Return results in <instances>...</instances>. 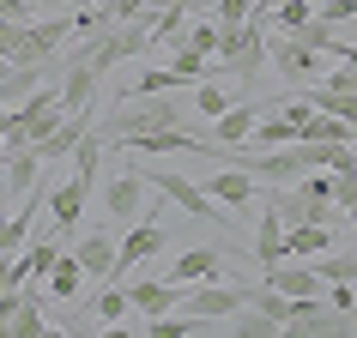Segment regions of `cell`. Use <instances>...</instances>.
Returning <instances> with one entry per match:
<instances>
[{
  "instance_id": "obj_1",
  "label": "cell",
  "mask_w": 357,
  "mask_h": 338,
  "mask_svg": "<svg viewBox=\"0 0 357 338\" xmlns=\"http://www.w3.org/2000/svg\"><path fill=\"white\" fill-rule=\"evenodd\" d=\"M91 121H97V139H115V145H128L133 133L188 127V103H169V91H164V103H151V97H128L121 109H109V115H91Z\"/></svg>"
},
{
  "instance_id": "obj_2",
  "label": "cell",
  "mask_w": 357,
  "mask_h": 338,
  "mask_svg": "<svg viewBox=\"0 0 357 338\" xmlns=\"http://www.w3.org/2000/svg\"><path fill=\"white\" fill-rule=\"evenodd\" d=\"M79 55L91 61V73L103 79V73H115L121 61L151 55V24H146V19H128V24H97L91 37L79 42Z\"/></svg>"
},
{
  "instance_id": "obj_3",
  "label": "cell",
  "mask_w": 357,
  "mask_h": 338,
  "mask_svg": "<svg viewBox=\"0 0 357 338\" xmlns=\"http://www.w3.org/2000/svg\"><path fill=\"white\" fill-rule=\"evenodd\" d=\"M266 61L291 85H321V73H327V55L309 37H297V31H266Z\"/></svg>"
},
{
  "instance_id": "obj_4",
  "label": "cell",
  "mask_w": 357,
  "mask_h": 338,
  "mask_svg": "<svg viewBox=\"0 0 357 338\" xmlns=\"http://www.w3.org/2000/svg\"><path fill=\"white\" fill-rule=\"evenodd\" d=\"M146 175L151 193H164V200H176V206L188 211V218H212V224H225V211H218V200H212L194 175H176V169H139Z\"/></svg>"
},
{
  "instance_id": "obj_5",
  "label": "cell",
  "mask_w": 357,
  "mask_h": 338,
  "mask_svg": "<svg viewBox=\"0 0 357 338\" xmlns=\"http://www.w3.org/2000/svg\"><path fill=\"white\" fill-rule=\"evenodd\" d=\"M91 188H97L91 169H73L61 188H43V193H37L43 206H49V224H55L61 236H73V224H79V211H85V200H91Z\"/></svg>"
},
{
  "instance_id": "obj_6",
  "label": "cell",
  "mask_w": 357,
  "mask_h": 338,
  "mask_svg": "<svg viewBox=\"0 0 357 338\" xmlns=\"http://www.w3.org/2000/svg\"><path fill=\"white\" fill-rule=\"evenodd\" d=\"M200 188H206V193H212V200H218V206H225V211H236V218H243V211L255 206V200H261V182H255L248 169H236V163L212 169L206 182H200Z\"/></svg>"
},
{
  "instance_id": "obj_7",
  "label": "cell",
  "mask_w": 357,
  "mask_h": 338,
  "mask_svg": "<svg viewBox=\"0 0 357 338\" xmlns=\"http://www.w3.org/2000/svg\"><path fill=\"white\" fill-rule=\"evenodd\" d=\"M146 175L139 169H121V175H109L103 182V211H109V224H133L139 211H146Z\"/></svg>"
},
{
  "instance_id": "obj_8",
  "label": "cell",
  "mask_w": 357,
  "mask_h": 338,
  "mask_svg": "<svg viewBox=\"0 0 357 338\" xmlns=\"http://www.w3.org/2000/svg\"><path fill=\"white\" fill-rule=\"evenodd\" d=\"M273 109V103H255V97H236L225 115H212V139L206 145H243L248 133H255V121Z\"/></svg>"
},
{
  "instance_id": "obj_9",
  "label": "cell",
  "mask_w": 357,
  "mask_h": 338,
  "mask_svg": "<svg viewBox=\"0 0 357 338\" xmlns=\"http://www.w3.org/2000/svg\"><path fill=\"white\" fill-rule=\"evenodd\" d=\"M261 272H266V290H279V296H327V284L315 278L309 260H273Z\"/></svg>"
},
{
  "instance_id": "obj_10",
  "label": "cell",
  "mask_w": 357,
  "mask_h": 338,
  "mask_svg": "<svg viewBox=\"0 0 357 338\" xmlns=\"http://www.w3.org/2000/svg\"><path fill=\"white\" fill-rule=\"evenodd\" d=\"M73 260H79L85 278H103V284H109V278H115V242H109V230L79 236V242H73Z\"/></svg>"
},
{
  "instance_id": "obj_11",
  "label": "cell",
  "mask_w": 357,
  "mask_h": 338,
  "mask_svg": "<svg viewBox=\"0 0 357 338\" xmlns=\"http://www.w3.org/2000/svg\"><path fill=\"white\" fill-rule=\"evenodd\" d=\"M225 272V248H188V254H176V266H169V284H200V278H218Z\"/></svg>"
},
{
  "instance_id": "obj_12",
  "label": "cell",
  "mask_w": 357,
  "mask_h": 338,
  "mask_svg": "<svg viewBox=\"0 0 357 338\" xmlns=\"http://www.w3.org/2000/svg\"><path fill=\"white\" fill-rule=\"evenodd\" d=\"M333 248V224H291L284 230V260H315Z\"/></svg>"
},
{
  "instance_id": "obj_13",
  "label": "cell",
  "mask_w": 357,
  "mask_h": 338,
  "mask_svg": "<svg viewBox=\"0 0 357 338\" xmlns=\"http://www.w3.org/2000/svg\"><path fill=\"white\" fill-rule=\"evenodd\" d=\"M128 308H133V314H169V308H176V284H169V278L128 284Z\"/></svg>"
},
{
  "instance_id": "obj_14",
  "label": "cell",
  "mask_w": 357,
  "mask_h": 338,
  "mask_svg": "<svg viewBox=\"0 0 357 338\" xmlns=\"http://www.w3.org/2000/svg\"><path fill=\"white\" fill-rule=\"evenodd\" d=\"M218 326H225V332H236V338H273V332H284L279 320L266 314V308H255V302H243V308H236V314H225Z\"/></svg>"
},
{
  "instance_id": "obj_15",
  "label": "cell",
  "mask_w": 357,
  "mask_h": 338,
  "mask_svg": "<svg viewBox=\"0 0 357 338\" xmlns=\"http://www.w3.org/2000/svg\"><path fill=\"white\" fill-rule=\"evenodd\" d=\"M261 266H273V260H284V224H279V211L273 206H261V230H255V248H248Z\"/></svg>"
},
{
  "instance_id": "obj_16",
  "label": "cell",
  "mask_w": 357,
  "mask_h": 338,
  "mask_svg": "<svg viewBox=\"0 0 357 338\" xmlns=\"http://www.w3.org/2000/svg\"><path fill=\"white\" fill-rule=\"evenodd\" d=\"M43 332H49L43 296H19L13 302V320H6V338H43Z\"/></svg>"
},
{
  "instance_id": "obj_17",
  "label": "cell",
  "mask_w": 357,
  "mask_h": 338,
  "mask_svg": "<svg viewBox=\"0 0 357 338\" xmlns=\"http://www.w3.org/2000/svg\"><path fill=\"white\" fill-rule=\"evenodd\" d=\"M79 284H85V272H79L73 248H61V260L49 266V278H43V290H49V296H61V302H73V296H79Z\"/></svg>"
},
{
  "instance_id": "obj_18",
  "label": "cell",
  "mask_w": 357,
  "mask_h": 338,
  "mask_svg": "<svg viewBox=\"0 0 357 338\" xmlns=\"http://www.w3.org/2000/svg\"><path fill=\"white\" fill-rule=\"evenodd\" d=\"M182 85H188V79L176 73L169 61H158V67H146V73L133 79V91H128V97H164V91H182Z\"/></svg>"
},
{
  "instance_id": "obj_19",
  "label": "cell",
  "mask_w": 357,
  "mask_h": 338,
  "mask_svg": "<svg viewBox=\"0 0 357 338\" xmlns=\"http://www.w3.org/2000/svg\"><path fill=\"white\" fill-rule=\"evenodd\" d=\"M309 266H315L321 284H357V254H351V248H339V254H315Z\"/></svg>"
},
{
  "instance_id": "obj_20",
  "label": "cell",
  "mask_w": 357,
  "mask_h": 338,
  "mask_svg": "<svg viewBox=\"0 0 357 338\" xmlns=\"http://www.w3.org/2000/svg\"><path fill=\"white\" fill-rule=\"evenodd\" d=\"M248 139H255V145H261V151H273V145H291V139H297V127H291L284 115H261Z\"/></svg>"
},
{
  "instance_id": "obj_21",
  "label": "cell",
  "mask_w": 357,
  "mask_h": 338,
  "mask_svg": "<svg viewBox=\"0 0 357 338\" xmlns=\"http://www.w3.org/2000/svg\"><path fill=\"white\" fill-rule=\"evenodd\" d=\"M176 42H182V49H194V55H212V49H218V19L206 13V19L182 24V37H176Z\"/></svg>"
},
{
  "instance_id": "obj_22",
  "label": "cell",
  "mask_w": 357,
  "mask_h": 338,
  "mask_svg": "<svg viewBox=\"0 0 357 338\" xmlns=\"http://www.w3.org/2000/svg\"><path fill=\"white\" fill-rule=\"evenodd\" d=\"M188 91H194V109L206 115V121H212V115H225L230 103H236L230 91H218V79H200V85H188Z\"/></svg>"
},
{
  "instance_id": "obj_23",
  "label": "cell",
  "mask_w": 357,
  "mask_h": 338,
  "mask_svg": "<svg viewBox=\"0 0 357 338\" xmlns=\"http://www.w3.org/2000/svg\"><path fill=\"white\" fill-rule=\"evenodd\" d=\"M61 260V242H31V248H24V278H49V266H55Z\"/></svg>"
},
{
  "instance_id": "obj_24",
  "label": "cell",
  "mask_w": 357,
  "mask_h": 338,
  "mask_svg": "<svg viewBox=\"0 0 357 338\" xmlns=\"http://www.w3.org/2000/svg\"><path fill=\"white\" fill-rule=\"evenodd\" d=\"M128 314H133V308H128V290H121V284L109 278V290L97 296V320H109V326H121Z\"/></svg>"
},
{
  "instance_id": "obj_25",
  "label": "cell",
  "mask_w": 357,
  "mask_h": 338,
  "mask_svg": "<svg viewBox=\"0 0 357 338\" xmlns=\"http://www.w3.org/2000/svg\"><path fill=\"white\" fill-rule=\"evenodd\" d=\"M333 182H327V193H333V206L339 211H351L357 206V169H327Z\"/></svg>"
},
{
  "instance_id": "obj_26",
  "label": "cell",
  "mask_w": 357,
  "mask_h": 338,
  "mask_svg": "<svg viewBox=\"0 0 357 338\" xmlns=\"http://www.w3.org/2000/svg\"><path fill=\"white\" fill-rule=\"evenodd\" d=\"M194 6H206L218 24H243L248 13H255V0H194Z\"/></svg>"
},
{
  "instance_id": "obj_27",
  "label": "cell",
  "mask_w": 357,
  "mask_h": 338,
  "mask_svg": "<svg viewBox=\"0 0 357 338\" xmlns=\"http://www.w3.org/2000/svg\"><path fill=\"white\" fill-rule=\"evenodd\" d=\"M315 19L321 24H345V19H357V0H315Z\"/></svg>"
},
{
  "instance_id": "obj_28",
  "label": "cell",
  "mask_w": 357,
  "mask_h": 338,
  "mask_svg": "<svg viewBox=\"0 0 357 338\" xmlns=\"http://www.w3.org/2000/svg\"><path fill=\"white\" fill-rule=\"evenodd\" d=\"M327 308H333V314H357V284H327Z\"/></svg>"
},
{
  "instance_id": "obj_29",
  "label": "cell",
  "mask_w": 357,
  "mask_h": 338,
  "mask_svg": "<svg viewBox=\"0 0 357 338\" xmlns=\"http://www.w3.org/2000/svg\"><path fill=\"white\" fill-rule=\"evenodd\" d=\"M321 85H327V91H357V67H351V61H339V67L321 73Z\"/></svg>"
},
{
  "instance_id": "obj_30",
  "label": "cell",
  "mask_w": 357,
  "mask_h": 338,
  "mask_svg": "<svg viewBox=\"0 0 357 338\" xmlns=\"http://www.w3.org/2000/svg\"><path fill=\"white\" fill-rule=\"evenodd\" d=\"M0 19H19V24H31V19H37V13H31L24 0H0Z\"/></svg>"
},
{
  "instance_id": "obj_31",
  "label": "cell",
  "mask_w": 357,
  "mask_h": 338,
  "mask_svg": "<svg viewBox=\"0 0 357 338\" xmlns=\"http://www.w3.org/2000/svg\"><path fill=\"white\" fill-rule=\"evenodd\" d=\"M24 6H31V13L43 19V13H55V6H67V0H24Z\"/></svg>"
},
{
  "instance_id": "obj_32",
  "label": "cell",
  "mask_w": 357,
  "mask_h": 338,
  "mask_svg": "<svg viewBox=\"0 0 357 338\" xmlns=\"http://www.w3.org/2000/svg\"><path fill=\"white\" fill-rule=\"evenodd\" d=\"M6 133H13V109H6V103H0V139H6Z\"/></svg>"
},
{
  "instance_id": "obj_33",
  "label": "cell",
  "mask_w": 357,
  "mask_h": 338,
  "mask_svg": "<svg viewBox=\"0 0 357 338\" xmlns=\"http://www.w3.org/2000/svg\"><path fill=\"white\" fill-rule=\"evenodd\" d=\"M339 61H351V67H357V42H345V49H339Z\"/></svg>"
},
{
  "instance_id": "obj_34",
  "label": "cell",
  "mask_w": 357,
  "mask_h": 338,
  "mask_svg": "<svg viewBox=\"0 0 357 338\" xmlns=\"http://www.w3.org/2000/svg\"><path fill=\"white\" fill-rule=\"evenodd\" d=\"M6 73H13V61H6V55H0V79H6Z\"/></svg>"
},
{
  "instance_id": "obj_35",
  "label": "cell",
  "mask_w": 357,
  "mask_h": 338,
  "mask_svg": "<svg viewBox=\"0 0 357 338\" xmlns=\"http://www.w3.org/2000/svg\"><path fill=\"white\" fill-rule=\"evenodd\" d=\"M67 6H85V0H67Z\"/></svg>"
}]
</instances>
